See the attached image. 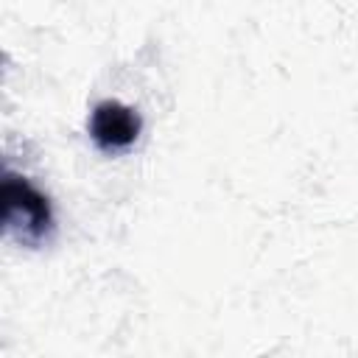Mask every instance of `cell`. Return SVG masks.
Returning <instances> with one entry per match:
<instances>
[{
    "label": "cell",
    "instance_id": "cell-1",
    "mask_svg": "<svg viewBox=\"0 0 358 358\" xmlns=\"http://www.w3.org/2000/svg\"><path fill=\"white\" fill-rule=\"evenodd\" d=\"M3 218L22 241L42 238L53 221L48 199L25 176H14L11 171L3 179Z\"/></svg>",
    "mask_w": 358,
    "mask_h": 358
},
{
    "label": "cell",
    "instance_id": "cell-2",
    "mask_svg": "<svg viewBox=\"0 0 358 358\" xmlns=\"http://www.w3.org/2000/svg\"><path fill=\"white\" fill-rule=\"evenodd\" d=\"M90 131L101 148L117 151V148H126L137 140L140 117L131 106H126L120 101H101L92 112Z\"/></svg>",
    "mask_w": 358,
    "mask_h": 358
}]
</instances>
